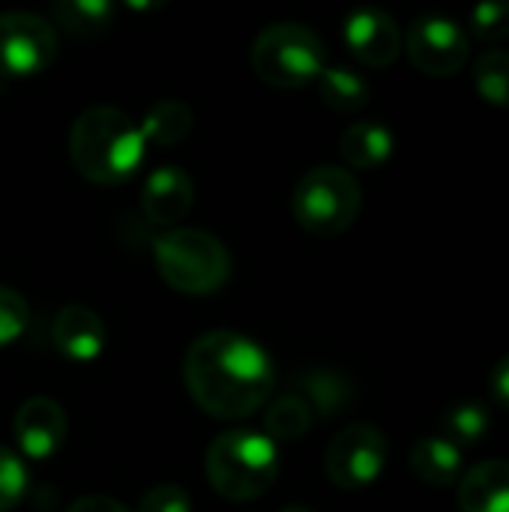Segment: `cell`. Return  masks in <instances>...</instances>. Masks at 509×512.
<instances>
[{
  "instance_id": "8992f818",
  "label": "cell",
  "mask_w": 509,
  "mask_h": 512,
  "mask_svg": "<svg viewBox=\"0 0 509 512\" xmlns=\"http://www.w3.org/2000/svg\"><path fill=\"white\" fill-rule=\"evenodd\" d=\"M363 210V189L348 168L318 165L306 171L291 192L297 225L315 237L345 234Z\"/></svg>"
},
{
  "instance_id": "5b68a950",
  "label": "cell",
  "mask_w": 509,
  "mask_h": 512,
  "mask_svg": "<svg viewBox=\"0 0 509 512\" xmlns=\"http://www.w3.org/2000/svg\"><path fill=\"white\" fill-rule=\"evenodd\" d=\"M252 69L255 75L276 87V90H300L327 66V48L324 39L297 21H279L258 33L252 42Z\"/></svg>"
},
{
  "instance_id": "277c9868",
  "label": "cell",
  "mask_w": 509,
  "mask_h": 512,
  "mask_svg": "<svg viewBox=\"0 0 509 512\" xmlns=\"http://www.w3.org/2000/svg\"><path fill=\"white\" fill-rule=\"evenodd\" d=\"M153 261L162 282L186 297H207L228 285L231 255L225 243L201 228H171L153 243Z\"/></svg>"
},
{
  "instance_id": "d6986e66",
  "label": "cell",
  "mask_w": 509,
  "mask_h": 512,
  "mask_svg": "<svg viewBox=\"0 0 509 512\" xmlns=\"http://www.w3.org/2000/svg\"><path fill=\"white\" fill-rule=\"evenodd\" d=\"M147 144H159V147H171L189 138L195 117L189 111V105H183L180 99H159L147 108L144 120L138 123Z\"/></svg>"
},
{
  "instance_id": "3957f363",
  "label": "cell",
  "mask_w": 509,
  "mask_h": 512,
  "mask_svg": "<svg viewBox=\"0 0 509 512\" xmlns=\"http://www.w3.org/2000/svg\"><path fill=\"white\" fill-rule=\"evenodd\" d=\"M204 474L210 489L231 501V504H249L267 495L279 477V450L276 441L258 432L231 429L213 438Z\"/></svg>"
},
{
  "instance_id": "30bf717a",
  "label": "cell",
  "mask_w": 509,
  "mask_h": 512,
  "mask_svg": "<svg viewBox=\"0 0 509 512\" xmlns=\"http://www.w3.org/2000/svg\"><path fill=\"white\" fill-rule=\"evenodd\" d=\"M345 45L348 51L372 69H387L396 63V57L405 48L402 30L396 24V18L390 12H384L381 6H360L345 18L342 27Z\"/></svg>"
},
{
  "instance_id": "9a60e30c",
  "label": "cell",
  "mask_w": 509,
  "mask_h": 512,
  "mask_svg": "<svg viewBox=\"0 0 509 512\" xmlns=\"http://www.w3.org/2000/svg\"><path fill=\"white\" fill-rule=\"evenodd\" d=\"M411 471L417 474V480L435 489H447L459 483V477L465 474V450H459L444 435L420 438L411 447Z\"/></svg>"
},
{
  "instance_id": "44dd1931",
  "label": "cell",
  "mask_w": 509,
  "mask_h": 512,
  "mask_svg": "<svg viewBox=\"0 0 509 512\" xmlns=\"http://www.w3.org/2000/svg\"><path fill=\"white\" fill-rule=\"evenodd\" d=\"M438 429L459 450H468V447H477V444H483L489 438V432H492V411L483 402H474V399L471 402H459V405H453L441 417Z\"/></svg>"
},
{
  "instance_id": "4316f807",
  "label": "cell",
  "mask_w": 509,
  "mask_h": 512,
  "mask_svg": "<svg viewBox=\"0 0 509 512\" xmlns=\"http://www.w3.org/2000/svg\"><path fill=\"white\" fill-rule=\"evenodd\" d=\"M138 512H192L189 492L177 483H159L138 501Z\"/></svg>"
},
{
  "instance_id": "603a6c76",
  "label": "cell",
  "mask_w": 509,
  "mask_h": 512,
  "mask_svg": "<svg viewBox=\"0 0 509 512\" xmlns=\"http://www.w3.org/2000/svg\"><path fill=\"white\" fill-rule=\"evenodd\" d=\"M303 393H309V405L312 411H318L324 420L336 411H342L348 402H351V387L342 375L330 372V369H318V372H309L303 378Z\"/></svg>"
},
{
  "instance_id": "f546056e",
  "label": "cell",
  "mask_w": 509,
  "mask_h": 512,
  "mask_svg": "<svg viewBox=\"0 0 509 512\" xmlns=\"http://www.w3.org/2000/svg\"><path fill=\"white\" fill-rule=\"evenodd\" d=\"M132 12H138V15H144V12H156V9H162L168 0H123Z\"/></svg>"
},
{
  "instance_id": "4dcf8cb0",
  "label": "cell",
  "mask_w": 509,
  "mask_h": 512,
  "mask_svg": "<svg viewBox=\"0 0 509 512\" xmlns=\"http://www.w3.org/2000/svg\"><path fill=\"white\" fill-rule=\"evenodd\" d=\"M279 512H312L309 507H300V504H291V507H285V510Z\"/></svg>"
},
{
  "instance_id": "ac0fdd59",
  "label": "cell",
  "mask_w": 509,
  "mask_h": 512,
  "mask_svg": "<svg viewBox=\"0 0 509 512\" xmlns=\"http://www.w3.org/2000/svg\"><path fill=\"white\" fill-rule=\"evenodd\" d=\"M318 93L336 114H357L369 105V81L351 66H324L318 75Z\"/></svg>"
},
{
  "instance_id": "484cf974",
  "label": "cell",
  "mask_w": 509,
  "mask_h": 512,
  "mask_svg": "<svg viewBox=\"0 0 509 512\" xmlns=\"http://www.w3.org/2000/svg\"><path fill=\"white\" fill-rule=\"evenodd\" d=\"M30 324V306L27 300L9 288V285H0V348L18 342L24 336Z\"/></svg>"
},
{
  "instance_id": "4fadbf2b",
  "label": "cell",
  "mask_w": 509,
  "mask_h": 512,
  "mask_svg": "<svg viewBox=\"0 0 509 512\" xmlns=\"http://www.w3.org/2000/svg\"><path fill=\"white\" fill-rule=\"evenodd\" d=\"M54 348L72 363H90L105 348V324L102 318L78 303H69L57 312L51 327Z\"/></svg>"
},
{
  "instance_id": "83f0119b",
  "label": "cell",
  "mask_w": 509,
  "mask_h": 512,
  "mask_svg": "<svg viewBox=\"0 0 509 512\" xmlns=\"http://www.w3.org/2000/svg\"><path fill=\"white\" fill-rule=\"evenodd\" d=\"M66 512H132L129 507H123L120 501L108 498V495H84L78 498Z\"/></svg>"
},
{
  "instance_id": "6da1fadb",
  "label": "cell",
  "mask_w": 509,
  "mask_h": 512,
  "mask_svg": "<svg viewBox=\"0 0 509 512\" xmlns=\"http://www.w3.org/2000/svg\"><path fill=\"white\" fill-rule=\"evenodd\" d=\"M273 360L249 336L210 330L183 357V384L192 402L213 420L237 423L258 414L273 393Z\"/></svg>"
},
{
  "instance_id": "f1b7e54d",
  "label": "cell",
  "mask_w": 509,
  "mask_h": 512,
  "mask_svg": "<svg viewBox=\"0 0 509 512\" xmlns=\"http://www.w3.org/2000/svg\"><path fill=\"white\" fill-rule=\"evenodd\" d=\"M489 390L495 396V402L501 408L509 411V354L504 360H498V366L492 369V378H489Z\"/></svg>"
},
{
  "instance_id": "cb8c5ba5",
  "label": "cell",
  "mask_w": 509,
  "mask_h": 512,
  "mask_svg": "<svg viewBox=\"0 0 509 512\" xmlns=\"http://www.w3.org/2000/svg\"><path fill=\"white\" fill-rule=\"evenodd\" d=\"M480 42H504L509 39V0H477L465 27Z\"/></svg>"
},
{
  "instance_id": "ba28073f",
  "label": "cell",
  "mask_w": 509,
  "mask_h": 512,
  "mask_svg": "<svg viewBox=\"0 0 509 512\" xmlns=\"http://www.w3.org/2000/svg\"><path fill=\"white\" fill-rule=\"evenodd\" d=\"M57 57V30L33 12H0V75L30 78Z\"/></svg>"
},
{
  "instance_id": "5bb4252c",
  "label": "cell",
  "mask_w": 509,
  "mask_h": 512,
  "mask_svg": "<svg viewBox=\"0 0 509 512\" xmlns=\"http://www.w3.org/2000/svg\"><path fill=\"white\" fill-rule=\"evenodd\" d=\"M459 510L509 512V462H480L459 477Z\"/></svg>"
},
{
  "instance_id": "9c48e42d",
  "label": "cell",
  "mask_w": 509,
  "mask_h": 512,
  "mask_svg": "<svg viewBox=\"0 0 509 512\" xmlns=\"http://www.w3.org/2000/svg\"><path fill=\"white\" fill-rule=\"evenodd\" d=\"M405 51L429 78H450L465 69L471 60V33L447 15H423L411 24Z\"/></svg>"
},
{
  "instance_id": "52a82bcc",
  "label": "cell",
  "mask_w": 509,
  "mask_h": 512,
  "mask_svg": "<svg viewBox=\"0 0 509 512\" xmlns=\"http://www.w3.org/2000/svg\"><path fill=\"white\" fill-rule=\"evenodd\" d=\"M387 456L390 444L378 426L351 423L327 444L324 474L342 492H363L384 474Z\"/></svg>"
},
{
  "instance_id": "2e32d148",
  "label": "cell",
  "mask_w": 509,
  "mask_h": 512,
  "mask_svg": "<svg viewBox=\"0 0 509 512\" xmlns=\"http://www.w3.org/2000/svg\"><path fill=\"white\" fill-rule=\"evenodd\" d=\"M396 150V138L393 132L384 126V123H375V120H360V123H351L342 138H339V153L342 159L351 165V168H363V171H372V168H381L390 162Z\"/></svg>"
},
{
  "instance_id": "7a4b0ae2",
  "label": "cell",
  "mask_w": 509,
  "mask_h": 512,
  "mask_svg": "<svg viewBox=\"0 0 509 512\" xmlns=\"http://www.w3.org/2000/svg\"><path fill=\"white\" fill-rule=\"evenodd\" d=\"M147 138L141 126L114 105H93L81 111L69 129L72 168L96 186H120L141 168Z\"/></svg>"
},
{
  "instance_id": "e0dca14e",
  "label": "cell",
  "mask_w": 509,
  "mask_h": 512,
  "mask_svg": "<svg viewBox=\"0 0 509 512\" xmlns=\"http://www.w3.org/2000/svg\"><path fill=\"white\" fill-rule=\"evenodd\" d=\"M117 15L114 0H51L54 27L75 39H96L102 36Z\"/></svg>"
},
{
  "instance_id": "ffe728a7",
  "label": "cell",
  "mask_w": 509,
  "mask_h": 512,
  "mask_svg": "<svg viewBox=\"0 0 509 512\" xmlns=\"http://www.w3.org/2000/svg\"><path fill=\"white\" fill-rule=\"evenodd\" d=\"M312 423H315V411L300 393L276 396L264 414V429L270 441H300L312 429Z\"/></svg>"
},
{
  "instance_id": "7402d4cb",
  "label": "cell",
  "mask_w": 509,
  "mask_h": 512,
  "mask_svg": "<svg viewBox=\"0 0 509 512\" xmlns=\"http://www.w3.org/2000/svg\"><path fill=\"white\" fill-rule=\"evenodd\" d=\"M474 87L477 93L495 105V108H509V51L504 48H489L474 60Z\"/></svg>"
},
{
  "instance_id": "d4e9b609",
  "label": "cell",
  "mask_w": 509,
  "mask_h": 512,
  "mask_svg": "<svg viewBox=\"0 0 509 512\" xmlns=\"http://www.w3.org/2000/svg\"><path fill=\"white\" fill-rule=\"evenodd\" d=\"M27 468L21 462L18 453H12L9 447H0V512L15 510L24 495H27Z\"/></svg>"
},
{
  "instance_id": "8fae6325",
  "label": "cell",
  "mask_w": 509,
  "mask_h": 512,
  "mask_svg": "<svg viewBox=\"0 0 509 512\" xmlns=\"http://www.w3.org/2000/svg\"><path fill=\"white\" fill-rule=\"evenodd\" d=\"M12 435L18 450L27 459H51L69 435V420L66 411L60 408V402L48 399V396H33L27 402L18 405L15 417H12Z\"/></svg>"
},
{
  "instance_id": "7c38bea8",
  "label": "cell",
  "mask_w": 509,
  "mask_h": 512,
  "mask_svg": "<svg viewBox=\"0 0 509 512\" xmlns=\"http://www.w3.org/2000/svg\"><path fill=\"white\" fill-rule=\"evenodd\" d=\"M192 201H195V183L177 165H159L156 171H150L141 189L144 216L162 228H171L180 219H186V213L192 210Z\"/></svg>"
}]
</instances>
